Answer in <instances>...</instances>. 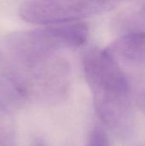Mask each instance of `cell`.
Wrapping results in <instances>:
<instances>
[{"mask_svg":"<svg viewBox=\"0 0 145 146\" xmlns=\"http://www.w3.org/2000/svg\"><path fill=\"white\" fill-rule=\"evenodd\" d=\"M83 71L99 119L111 129L124 127L131 112L130 86L116 58L107 48H92L84 56Z\"/></svg>","mask_w":145,"mask_h":146,"instance_id":"cell-1","label":"cell"},{"mask_svg":"<svg viewBox=\"0 0 145 146\" xmlns=\"http://www.w3.org/2000/svg\"><path fill=\"white\" fill-rule=\"evenodd\" d=\"M15 62L14 68L5 76L22 102L56 104L67 98L70 86V65L61 54Z\"/></svg>","mask_w":145,"mask_h":146,"instance_id":"cell-2","label":"cell"},{"mask_svg":"<svg viewBox=\"0 0 145 146\" xmlns=\"http://www.w3.org/2000/svg\"><path fill=\"white\" fill-rule=\"evenodd\" d=\"M86 23L74 22L15 33L7 39L8 47L16 62L29 61L61 54L66 49L84 45L88 38Z\"/></svg>","mask_w":145,"mask_h":146,"instance_id":"cell-3","label":"cell"},{"mask_svg":"<svg viewBox=\"0 0 145 146\" xmlns=\"http://www.w3.org/2000/svg\"><path fill=\"white\" fill-rule=\"evenodd\" d=\"M118 4L115 1H26L18 13L26 22L56 26L82 21L86 18L108 12Z\"/></svg>","mask_w":145,"mask_h":146,"instance_id":"cell-4","label":"cell"},{"mask_svg":"<svg viewBox=\"0 0 145 146\" xmlns=\"http://www.w3.org/2000/svg\"><path fill=\"white\" fill-rule=\"evenodd\" d=\"M107 49L115 58L119 57L134 64L145 63V32L125 33L117 38Z\"/></svg>","mask_w":145,"mask_h":146,"instance_id":"cell-5","label":"cell"},{"mask_svg":"<svg viewBox=\"0 0 145 146\" xmlns=\"http://www.w3.org/2000/svg\"><path fill=\"white\" fill-rule=\"evenodd\" d=\"M87 146H110L108 134L102 127H94L88 137Z\"/></svg>","mask_w":145,"mask_h":146,"instance_id":"cell-6","label":"cell"},{"mask_svg":"<svg viewBox=\"0 0 145 146\" xmlns=\"http://www.w3.org/2000/svg\"><path fill=\"white\" fill-rule=\"evenodd\" d=\"M138 105L140 108V110L145 114V90L140 93V95L138 98Z\"/></svg>","mask_w":145,"mask_h":146,"instance_id":"cell-7","label":"cell"},{"mask_svg":"<svg viewBox=\"0 0 145 146\" xmlns=\"http://www.w3.org/2000/svg\"><path fill=\"white\" fill-rule=\"evenodd\" d=\"M30 146H47L46 144L41 139H34L31 144H30Z\"/></svg>","mask_w":145,"mask_h":146,"instance_id":"cell-8","label":"cell"},{"mask_svg":"<svg viewBox=\"0 0 145 146\" xmlns=\"http://www.w3.org/2000/svg\"><path fill=\"white\" fill-rule=\"evenodd\" d=\"M144 12H145V6L144 7Z\"/></svg>","mask_w":145,"mask_h":146,"instance_id":"cell-9","label":"cell"},{"mask_svg":"<svg viewBox=\"0 0 145 146\" xmlns=\"http://www.w3.org/2000/svg\"><path fill=\"white\" fill-rule=\"evenodd\" d=\"M0 57H1V53H0Z\"/></svg>","mask_w":145,"mask_h":146,"instance_id":"cell-10","label":"cell"}]
</instances>
